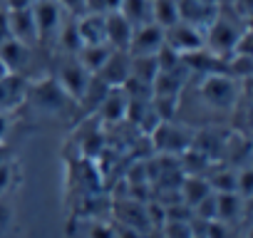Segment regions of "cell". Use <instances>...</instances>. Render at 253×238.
I'll list each match as a JSON object with an SVG mask.
<instances>
[{
    "label": "cell",
    "mask_w": 253,
    "mask_h": 238,
    "mask_svg": "<svg viewBox=\"0 0 253 238\" xmlns=\"http://www.w3.org/2000/svg\"><path fill=\"white\" fill-rule=\"evenodd\" d=\"M199 94L209 107L228 112L238 102V84H236L233 77H228L223 72H213V75L204 77V82L199 87Z\"/></svg>",
    "instance_id": "6da1fadb"
},
{
    "label": "cell",
    "mask_w": 253,
    "mask_h": 238,
    "mask_svg": "<svg viewBox=\"0 0 253 238\" xmlns=\"http://www.w3.org/2000/svg\"><path fill=\"white\" fill-rule=\"evenodd\" d=\"M25 99H30L33 107H38L45 114H62L72 104V99L62 92V87L57 84V79H50V77L30 84L28 92H25Z\"/></svg>",
    "instance_id": "7a4b0ae2"
},
{
    "label": "cell",
    "mask_w": 253,
    "mask_h": 238,
    "mask_svg": "<svg viewBox=\"0 0 253 238\" xmlns=\"http://www.w3.org/2000/svg\"><path fill=\"white\" fill-rule=\"evenodd\" d=\"M33 18L38 30V42H55L60 25H62V8L57 0H35L33 3Z\"/></svg>",
    "instance_id": "3957f363"
},
{
    "label": "cell",
    "mask_w": 253,
    "mask_h": 238,
    "mask_svg": "<svg viewBox=\"0 0 253 238\" xmlns=\"http://www.w3.org/2000/svg\"><path fill=\"white\" fill-rule=\"evenodd\" d=\"M89 79H92V75L82 67V62H80L75 55H72L70 60H65V62L60 65V70H57V84L62 87V92H65L75 104L82 99V94H84Z\"/></svg>",
    "instance_id": "277c9868"
},
{
    "label": "cell",
    "mask_w": 253,
    "mask_h": 238,
    "mask_svg": "<svg viewBox=\"0 0 253 238\" xmlns=\"http://www.w3.org/2000/svg\"><path fill=\"white\" fill-rule=\"evenodd\" d=\"M164 42L176 50L179 55H189V52H196L201 47H206V40H204V33L189 23H176L171 25L169 30H164Z\"/></svg>",
    "instance_id": "5b68a950"
},
{
    "label": "cell",
    "mask_w": 253,
    "mask_h": 238,
    "mask_svg": "<svg viewBox=\"0 0 253 238\" xmlns=\"http://www.w3.org/2000/svg\"><path fill=\"white\" fill-rule=\"evenodd\" d=\"M206 30H209V35H204V40H206L209 50H211L216 57H228V55L233 52V45H236L241 30L233 28V23H228V20L221 18V15H218Z\"/></svg>",
    "instance_id": "8992f818"
},
{
    "label": "cell",
    "mask_w": 253,
    "mask_h": 238,
    "mask_svg": "<svg viewBox=\"0 0 253 238\" xmlns=\"http://www.w3.org/2000/svg\"><path fill=\"white\" fill-rule=\"evenodd\" d=\"M152 137H154V147L159 152H164L169 157L171 154L179 157V154H184L191 147V137L194 134H186L181 127H176L171 122H159V127L152 132Z\"/></svg>",
    "instance_id": "52a82bcc"
},
{
    "label": "cell",
    "mask_w": 253,
    "mask_h": 238,
    "mask_svg": "<svg viewBox=\"0 0 253 238\" xmlns=\"http://www.w3.org/2000/svg\"><path fill=\"white\" fill-rule=\"evenodd\" d=\"M164 45V30L154 23H144L139 28H134L132 33V42L126 47L129 57H147V55H157L159 47Z\"/></svg>",
    "instance_id": "ba28073f"
},
{
    "label": "cell",
    "mask_w": 253,
    "mask_h": 238,
    "mask_svg": "<svg viewBox=\"0 0 253 238\" xmlns=\"http://www.w3.org/2000/svg\"><path fill=\"white\" fill-rule=\"evenodd\" d=\"M176 3H179V20L199 28L201 33H204V28H209L221 15L218 5L201 3V0H176Z\"/></svg>",
    "instance_id": "9c48e42d"
},
{
    "label": "cell",
    "mask_w": 253,
    "mask_h": 238,
    "mask_svg": "<svg viewBox=\"0 0 253 238\" xmlns=\"http://www.w3.org/2000/svg\"><path fill=\"white\" fill-rule=\"evenodd\" d=\"M104 33H107V45L112 50L126 52V47H129V42H132L134 25L114 10V13H104Z\"/></svg>",
    "instance_id": "30bf717a"
},
{
    "label": "cell",
    "mask_w": 253,
    "mask_h": 238,
    "mask_svg": "<svg viewBox=\"0 0 253 238\" xmlns=\"http://www.w3.org/2000/svg\"><path fill=\"white\" fill-rule=\"evenodd\" d=\"M132 75V57L126 52L114 50L109 55V60L102 65V70L97 72V77L107 84V87H122Z\"/></svg>",
    "instance_id": "8fae6325"
},
{
    "label": "cell",
    "mask_w": 253,
    "mask_h": 238,
    "mask_svg": "<svg viewBox=\"0 0 253 238\" xmlns=\"http://www.w3.org/2000/svg\"><path fill=\"white\" fill-rule=\"evenodd\" d=\"M8 15V28H10V38L25 42V45H35L38 42V30H35V18H33V8H23V10H5Z\"/></svg>",
    "instance_id": "7c38bea8"
},
{
    "label": "cell",
    "mask_w": 253,
    "mask_h": 238,
    "mask_svg": "<svg viewBox=\"0 0 253 238\" xmlns=\"http://www.w3.org/2000/svg\"><path fill=\"white\" fill-rule=\"evenodd\" d=\"M0 60L8 67L10 75H20L30 65V45L10 38L5 42H0Z\"/></svg>",
    "instance_id": "4fadbf2b"
},
{
    "label": "cell",
    "mask_w": 253,
    "mask_h": 238,
    "mask_svg": "<svg viewBox=\"0 0 253 238\" xmlns=\"http://www.w3.org/2000/svg\"><path fill=\"white\" fill-rule=\"evenodd\" d=\"M126 107H129V97L122 92V87H109V92L104 94V99L99 102L97 112L104 122H122L126 119Z\"/></svg>",
    "instance_id": "5bb4252c"
},
{
    "label": "cell",
    "mask_w": 253,
    "mask_h": 238,
    "mask_svg": "<svg viewBox=\"0 0 253 238\" xmlns=\"http://www.w3.org/2000/svg\"><path fill=\"white\" fill-rule=\"evenodd\" d=\"M77 33L82 45H104L107 42V33H104V15H94V13H84L77 18Z\"/></svg>",
    "instance_id": "9a60e30c"
},
{
    "label": "cell",
    "mask_w": 253,
    "mask_h": 238,
    "mask_svg": "<svg viewBox=\"0 0 253 238\" xmlns=\"http://www.w3.org/2000/svg\"><path fill=\"white\" fill-rule=\"evenodd\" d=\"M25 92H28V84L23 82L20 75H5L0 77V109H10L15 104H20L25 99Z\"/></svg>",
    "instance_id": "2e32d148"
},
{
    "label": "cell",
    "mask_w": 253,
    "mask_h": 238,
    "mask_svg": "<svg viewBox=\"0 0 253 238\" xmlns=\"http://www.w3.org/2000/svg\"><path fill=\"white\" fill-rule=\"evenodd\" d=\"M112 52H114V50H112L107 42H104V45H82L75 57L82 62V67H84L89 75H97V72L102 70V65L109 60Z\"/></svg>",
    "instance_id": "e0dca14e"
},
{
    "label": "cell",
    "mask_w": 253,
    "mask_h": 238,
    "mask_svg": "<svg viewBox=\"0 0 253 238\" xmlns=\"http://www.w3.org/2000/svg\"><path fill=\"white\" fill-rule=\"evenodd\" d=\"M149 20L159 25L162 30H169L171 25L179 23V3L176 0H152Z\"/></svg>",
    "instance_id": "ac0fdd59"
},
{
    "label": "cell",
    "mask_w": 253,
    "mask_h": 238,
    "mask_svg": "<svg viewBox=\"0 0 253 238\" xmlns=\"http://www.w3.org/2000/svg\"><path fill=\"white\" fill-rule=\"evenodd\" d=\"M211 194V186H209V181L204 179V176H184L181 179V184H179V196H181V201L186 203V206H196L204 196H209Z\"/></svg>",
    "instance_id": "d6986e66"
},
{
    "label": "cell",
    "mask_w": 253,
    "mask_h": 238,
    "mask_svg": "<svg viewBox=\"0 0 253 238\" xmlns=\"http://www.w3.org/2000/svg\"><path fill=\"white\" fill-rule=\"evenodd\" d=\"M216 196V221H223V223H231L241 216V203L243 198L233 191H226V194H213Z\"/></svg>",
    "instance_id": "ffe728a7"
},
{
    "label": "cell",
    "mask_w": 253,
    "mask_h": 238,
    "mask_svg": "<svg viewBox=\"0 0 253 238\" xmlns=\"http://www.w3.org/2000/svg\"><path fill=\"white\" fill-rule=\"evenodd\" d=\"M149 8H152V0H122L117 13L122 18H126L134 28H139L144 23H152L149 20Z\"/></svg>",
    "instance_id": "44dd1931"
},
{
    "label": "cell",
    "mask_w": 253,
    "mask_h": 238,
    "mask_svg": "<svg viewBox=\"0 0 253 238\" xmlns=\"http://www.w3.org/2000/svg\"><path fill=\"white\" fill-rule=\"evenodd\" d=\"M181 159H179V166H181V171H184V176H201L213 161L211 159H206L201 152H196L194 147H189L184 154H179Z\"/></svg>",
    "instance_id": "7402d4cb"
},
{
    "label": "cell",
    "mask_w": 253,
    "mask_h": 238,
    "mask_svg": "<svg viewBox=\"0 0 253 238\" xmlns=\"http://www.w3.org/2000/svg\"><path fill=\"white\" fill-rule=\"evenodd\" d=\"M253 72V57L251 55H228L223 57V75L238 79H248Z\"/></svg>",
    "instance_id": "603a6c76"
},
{
    "label": "cell",
    "mask_w": 253,
    "mask_h": 238,
    "mask_svg": "<svg viewBox=\"0 0 253 238\" xmlns=\"http://www.w3.org/2000/svg\"><path fill=\"white\" fill-rule=\"evenodd\" d=\"M57 40H60V47L67 55H77L80 47H82V40H80V33H77V20L62 23L60 25V33H57Z\"/></svg>",
    "instance_id": "cb8c5ba5"
},
{
    "label": "cell",
    "mask_w": 253,
    "mask_h": 238,
    "mask_svg": "<svg viewBox=\"0 0 253 238\" xmlns=\"http://www.w3.org/2000/svg\"><path fill=\"white\" fill-rule=\"evenodd\" d=\"M211 191L213 194H226V191H233L236 194V171L233 169H221V171H213L211 179H206Z\"/></svg>",
    "instance_id": "d4e9b609"
},
{
    "label": "cell",
    "mask_w": 253,
    "mask_h": 238,
    "mask_svg": "<svg viewBox=\"0 0 253 238\" xmlns=\"http://www.w3.org/2000/svg\"><path fill=\"white\" fill-rule=\"evenodd\" d=\"M236 194L246 201L253 194V169L251 166H241V171H236Z\"/></svg>",
    "instance_id": "484cf974"
},
{
    "label": "cell",
    "mask_w": 253,
    "mask_h": 238,
    "mask_svg": "<svg viewBox=\"0 0 253 238\" xmlns=\"http://www.w3.org/2000/svg\"><path fill=\"white\" fill-rule=\"evenodd\" d=\"M194 216H196V218H201L204 223L216 218V196H213V191H211L209 196H204V198L194 206Z\"/></svg>",
    "instance_id": "4316f807"
},
{
    "label": "cell",
    "mask_w": 253,
    "mask_h": 238,
    "mask_svg": "<svg viewBox=\"0 0 253 238\" xmlns=\"http://www.w3.org/2000/svg\"><path fill=\"white\" fill-rule=\"evenodd\" d=\"M57 5L62 10H67L70 15H75V18L84 15V0H57Z\"/></svg>",
    "instance_id": "83f0119b"
},
{
    "label": "cell",
    "mask_w": 253,
    "mask_h": 238,
    "mask_svg": "<svg viewBox=\"0 0 253 238\" xmlns=\"http://www.w3.org/2000/svg\"><path fill=\"white\" fill-rule=\"evenodd\" d=\"M89 238H114V226H109V223H94L89 228Z\"/></svg>",
    "instance_id": "f1b7e54d"
},
{
    "label": "cell",
    "mask_w": 253,
    "mask_h": 238,
    "mask_svg": "<svg viewBox=\"0 0 253 238\" xmlns=\"http://www.w3.org/2000/svg\"><path fill=\"white\" fill-rule=\"evenodd\" d=\"M114 238H142V233L137 228H132V226L119 223V226H114Z\"/></svg>",
    "instance_id": "f546056e"
},
{
    "label": "cell",
    "mask_w": 253,
    "mask_h": 238,
    "mask_svg": "<svg viewBox=\"0 0 253 238\" xmlns=\"http://www.w3.org/2000/svg\"><path fill=\"white\" fill-rule=\"evenodd\" d=\"M8 132H10V119H8V114L3 109H0V142L8 137Z\"/></svg>",
    "instance_id": "4dcf8cb0"
},
{
    "label": "cell",
    "mask_w": 253,
    "mask_h": 238,
    "mask_svg": "<svg viewBox=\"0 0 253 238\" xmlns=\"http://www.w3.org/2000/svg\"><path fill=\"white\" fill-rule=\"evenodd\" d=\"M10 40V28H8V15L0 13V42Z\"/></svg>",
    "instance_id": "1f68e13d"
},
{
    "label": "cell",
    "mask_w": 253,
    "mask_h": 238,
    "mask_svg": "<svg viewBox=\"0 0 253 238\" xmlns=\"http://www.w3.org/2000/svg\"><path fill=\"white\" fill-rule=\"evenodd\" d=\"M119 5H122V0H104V8H107V13L119 10Z\"/></svg>",
    "instance_id": "d6a6232c"
},
{
    "label": "cell",
    "mask_w": 253,
    "mask_h": 238,
    "mask_svg": "<svg viewBox=\"0 0 253 238\" xmlns=\"http://www.w3.org/2000/svg\"><path fill=\"white\" fill-rule=\"evenodd\" d=\"M5 75H10V72H8V67L3 65V60H0V77H5Z\"/></svg>",
    "instance_id": "836d02e7"
},
{
    "label": "cell",
    "mask_w": 253,
    "mask_h": 238,
    "mask_svg": "<svg viewBox=\"0 0 253 238\" xmlns=\"http://www.w3.org/2000/svg\"><path fill=\"white\" fill-rule=\"evenodd\" d=\"M201 3H211V5H218V0H201Z\"/></svg>",
    "instance_id": "e575fe53"
}]
</instances>
